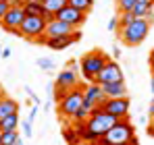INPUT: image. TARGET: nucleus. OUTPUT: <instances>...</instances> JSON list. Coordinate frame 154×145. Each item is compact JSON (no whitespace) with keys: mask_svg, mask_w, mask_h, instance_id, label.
Returning <instances> with one entry per match:
<instances>
[{"mask_svg":"<svg viewBox=\"0 0 154 145\" xmlns=\"http://www.w3.org/2000/svg\"><path fill=\"white\" fill-rule=\"evenodd\" d=\"M0 97H2V96H0Z\"/></svg>","mask_w":154,"mask_h":145,"instance_id":"obj_46","label":"nucleus"},{"mask_svg":"<svg viewBox=\"0 0 154 145\" xmlns=\"http://www.w3.org/2000/svg\"><path fill=\"white\" fill-rule=\"evenodd\" d=\"M115 2H117V8H119V13H131L137 0H115Z\"/></svg>","mask_w":154,"mask_h":145,"instance_id":"obj_23","label":"nucleus"},{"mask_svg":"<svg viewBox=\"0 0 154 145\" xmlns=\"http://www.w3.org/2000/svg\"><path fill=\"white\" fill-rule=\"evenodd\" d=\"M154 8V0H137L135 6H133V17L135 19H146V15Z\"/></svg>","mask_w":154,"mask_h":145,"instance_id":"obj_16","label":"nucleus"},{"mask_svg":"<svg viewBox=\"0 0 154 145\" xmlns=\"http://www.w3.org/2000/svg\"><path fill=\"white\" fill-rule=\"evenodd\" d=\"M0 60H2V50H0Z\"/></svg>","mask_w":154,"mask_h":145,"instance_id":"obj_43","label":"nucleus"},{"mask_svg":"<svg viewBox=\"0 0 154 145\" xmlns=\"http://www.w3.org/2000/svg\"><path fill=\"white\" fill-rule=\"evenodd\" d=\"M102 91H104V96L108 97V99H115V97H129V91H127L125 81L106 83V85H102Z\"/></svg>","mask_w":154,"mask_h":145,"instance_id":"obj_13","label":"nucleus"},{"mask_svg":"<svg viewBox=\"0 0 154 145\" xmlns=\"http://www.w3.org/2000/svg\"><path fill=\"white\" fill-rule=\"evenodd\" d=\"M0 141H2V131H0Z\"/></svg>","mask_w":154,"mask_h":145,"instance_id":"obj_44","label":"nucleus"},{"mask_svg":"<svg viewBox=\"0 0 154 145\" xmlns=\"http://www.w3.org/2000/svg\"><path fill=\"white\" fill-rule=\"evenodd\" d=\"M23 10H25L27 17H44L48 10H46V6L44 4H40V2H23Z\"/></svg>","mask_w":154,"mask_h":145,"instance_id":"obj_17","label":"nucleus"},{"mask_svg":"<svg viewBox=\"0 0 154 145\" xmlns=\"http://www.w3.org/2000/svg\"><path fill=\"white\" fill-rule=\"evenodd\" d=\"M96 145H137L135 126H133L127 118H121L104 137L98 139Z\"/></svg>","mask_w":154,"mask_h":145,"instance_id":"obj_1","label":"nucleus"},{"mask_svg":"<svg viewBox=\"0 0 154 145\" xmlns=\"http://www.w3.org/2000/svg\"><path fill=\"white\" fill-rule=\"evenodd\" d=\"M63 139L67 141V145H79L81 143V137L77 135L75 126H65L63 129Z\"/></svg>","mask_w":154,"mask_h":145,"instance_id":"obj_19","label":"nucleus"},{"mask_svg":"<svg viewBox=\"0 0 154 145\" xmlns=\"http://www.w3.org/2000/svg\"><path fill=\"white\" fill-rule=\"evenodd\" d=\"M81 37V31L77 29L73 35H69V37H52V40H46V46L52 50H65V48H69L73 42H77Z\"/></svg>","mask_w":154,"mask_h":145,"instance_id":"obj_14","label":"nucleus"},{"mask_svg":"<svg viewBox=\"0 0 154 145\" xmlns=\"http://www.w3.org/2000/svg\"><path fill=\"white\" fill-rule=\"evenodd\" d=\"M146 131H148V135H150V137H154V118L148 122V129H146Z\"/></svg>","mask_w":154,"mask_h":145,"instance_id":"obj_34","label":"nucleus"},{"mask_svg":"<svg viewBox=\"0 0 154 145\" xmlns=\"http://www.w3.org/2000/svg\"><path fill=\"white\" fill-rule=\"evenodd\" d=\"M119 122V118H115V116H110L108 112H104L102 108L98 106L96 110H92L90 112V118L85 120V129L90 131V133H94L98 139L100 137H104L115 124Z\"/></svg>","mask_w":154,"mask_h":145,"instance_id":"obj_4","label":"nucleus"},{"mask_svg":"<svg viewBox=\"0 0 154 145\" xmlns=\"http://www.w3.org/2000/svg\"><path fill=\"white\" fill-rule=\"evenodd\" d=\"M11 54H13V50H11V48H4V50H2V58H11Z\"/></svg>","mask_w":154,"mask_h":145,"instance_id":"obj_35","label":"nucleus"},{"mask_svg":"<svg viewBox=\"0 0 154 145\" xmlns=\"http://www.w3.org/2000/svg\"><path fill=\"white\" fill-rule=\"evenodd\" d=\"M104 99H106V96H104L102 91V85H98V83H88L85 87H83V108L85 110H96L100 104H102Z\"/></svg>","mask_w":154,"mask_h":145,"instance_id":"obj_8","label":"nucleus"},{"mask_svg":"<svg viewBox=\"0 0 154 145\" xmlns=\"http://www.w3.org/2000/svg\"><path fill=\"white\" fill-rule=\"evenodd\" d=\"M108 60H110V58L104 54L102 50H92V52L83 54L81 60H79V67H81V75L85 77V81L94 83V79H96L98 72L106 67Z\"/></svg>","mask_w":154,"mask_h":145,"instance_id":"obj_2","label":"nucleus"},{"mask_svg":"<svg viewBox=\"0 0 154 145\" xmlns=\"http://www.w3.org/2000/svg\"><path fill=\"white\" fill-rule=\"evenodd\" d=\"M100 108H102L104 112H108L110 116H115V118H127L129 114V108H131V99L129 97H115V99H104L102 104H100Z\"/></svg>","mask_w":154,"mask_h":145,"instance_id":"obj_7","label":"nucleus"},{"mask_svg":"<svg viewBox=\"0 0 154 145\" xmlns=\"http://www.w3.org/2000/svg\"><path fill=\"white\" fill-rule=\"evenodd\" d=\"M21 126H23V135L25 137H31V120H25Z\"/></svg>","mask_w":154,"mask_h":145,"instance_id":"obj_30","label":"nucleus"},{"mask_svg":"<svg viewBox=\"0 0 154 145\" xmlns=\"http://www.w3.org/2000/svg\"><path fill=\"white\" fill-rule=\"evenodd\" d=\"M8 8H11V4H8L6 0H0V21L4 19V15L8 13Z\"/></svg>","mask_w":154,"mask_h":145,"instance_id":"obj_28","label":"nucleus"},{"mask_svg":"<svg viewBox=\"0 0 154 145\" xmlns=\"http://www.w3.org/2000/svg\"><path fill=\"white\" fill-rule=\"evenodd\" d=\"M67 4H69V0H46V4H44V6H46V10H48V13L56 15V13H58V10H63Z\"/></svg>","mask_w":154,"mask_h":145,"instance_id":"obj_21","label":"nucleus"},{"mask_svg":"<svg viewBox=\"0 0 154 145\" xmlns=\"http://www.w3.org/2000/svg\"><path fill=\"white\" fill-rule=\"evenodd\" d=\"M25 91H27V96H29V97H31V99H33V104H38V106H40V97L35 96V93H33V91H31L29 87H25Z\"/></svg>","mask_w":154,"mask_h":145,"instance_id":"obj_32","label":"nucleus"},{"mask_svg":"<svg viewBox=\"0 0 154 145\" xmlns=\"http://www.w3.org/2000/svg\"><path fill=\"white\" fill-rule=\"evenodd\" d=\"M148 67H150V72L154 75V48H152V52L148 54Z\"/></svg>","mask_w":154,"mask_h":145,"instance_id":"obj_31","label":"nucleus"},{"mask_svg":"<svg viewBox=\"0 0 154 145\" xmlns=\"http://www.w3.org/2000/svg\"><path fill=\"white\" fill-rule=\"evenodd\" d=\"M148 114H150V116L154 118V99L150 102V108H148Z\"/></svg>","mask_w":154,"mask_h":145,"instance_id":"obj_37","label":"nucleus"},{"mask_svg":"<svg viewBox=\"0 0 154 145\" xmlns=\"http://www.w3.org/2000/svg\"><path fill=\"white\" fill-rule=\"evenodd\" d=\"M21 2H31V0H21Z\"/></svg>","mask_w":154,"mask_h":145,"instance_id":"obj_45","label":"nucleus"},{"mask_svg":"<svg viewBox=\"0 0 154 145\" xmlns=\"http://www.w3.org/2000/svg\"><path fill=\"white\" fill-rule=\"evenodd\" d=\"M38 67H40V69H42V71H54V69H56V62H54V60H52V58H46V56H44V58H38Z\"/></svg>","mask_w":154,"mask_h":145,"instance_id":"obj_24","label":"nucleus"},{"mask_svg":"<svg viewBox=\"0 0 154 145\" xmlns=\"http://www.w3.org/2000/svg\"><path fill=\"white\" fill-rule=\"evenodd\" d=\"M19 139H21V135H19L17 131H6V133H2V141H0V145H15Z\"/></svg>","mask_w":154,"mask_h":145,"instance_id":"obj_22","label":"nucleus"},{"mask_svg":"<svg viewBox=\"0 0 154 145\" xmlns=\"http://www.w3.org/2000/svg\"><path fill=\"white\" fill-rule=\"evenodd\" d=\"M6 2H8V4H11V6H15V4H23V2H21V0H6Z\"/></svg>","mask_w":154,"mask_h":145,"instance_id":"obj_38","label":"nucleus"},{"mask_svg":"<svg viewBox=\"0 0 154 145\" xmlns=\"http://www.w3.org/2000/svg\"><path fill=\"white\" fill-rule=\"evenodd\" d=\"M112 56H115V60H117V58L121 56V50H117V48H115V52H112Z\"/></svg>","mask_w":154,"mask_h":145,"instance_id":"obj_39","label":"nucleus"},{"mask_svg":"<svg viewBox=\"0 0 154 145\" xmlns=\"http://www.w3.org/2000/svg\"><path fill=\"white\" fill-rule=\"evenodd\" d=\"M25 10H23V4H15V6H11L8 8V13L4 15V19L0 21V27L6 31V33H13V35H19L21 37V33H19V29H21V25L25 21Z\"/></svg>","mask_w":154,"mask_h":145,"instance_id":"obj_6","label":"nucleus"},{"mask_svg":"<svg viewBox=\"0 0 154 145\" xmlns=\"http://www.w3.org/2000/svg\"><path fill=\"white\" fill-rule=\"evenodd\" d=\"M117 81H125V79H123V71H121V67H119L117 60H108L106 67H104L102 71L98 72V77L94 79V83H98V85L117 83Z\"/></svg>","mask_w":154,"mask_h":145,"instance_id":"obj_9","label":"nucleus"},{"mask_svg":"<svg viewBox=\"0 0 154 145\" xmlns=\"http://www.w3.org/2000/svg\"><path fill=\"white\" fill-rule=\"evenodd\" d=\"M15 145H25V141H23V139H19V141H17Z\"/></svg>","mask_w":154,"mask_h":145,"instance_id":"obj_40","label":"nucleus"},{"mask_svg":"<svg viewBox=\"0 0 154 145\" xmlns=\"http://www.w3.org/2000/svg\"><path fill=\"white\" fill-rule=\"evenodd\" d=\"M69 6H73L79 13L88 15V13H92V8H94V0H69Z\"/></svg>","mask_w":154,"mask_h":145,"instance_id":"obj_20","label":"nucleus"},{"mask_svg":"<svg viewBox=\"0 0 154 145\" xmlns=\"http://www.w3.org/2000/svg\"><path fill=\"white\" fill-rule=\"evenodd\" d=\"M75 31H77L75 27L67 25L65 21L54 19V21L48 23V27H46V37H48V40H52V37H69V35H73Z\"/></svg>","mask_w":154,"mask_h":145,"instance_id":"obj_11","label":"nucleus"},{"mask_svg":"<svg viewBox=\"0 0 154 145\" xmlns=\"http://www.w3.org/2000/svg\"><path fill=\"white\" fill-rule=\"evenodd\" d=\"M135 21V17H133V13H119V29H123V27H127Z\"/></svg>","mask_w":154,"mask_h":145,"instance_id":"obj_25","label":"nucleus"},{"mask_svg":"<svg viewBox=\"0 0 154 145\" xmlns=\"http://www.w3.org/2000/svg\"><path fill=\"white\" fill-rule=\"evenodd\" d=\"M85 17H88V15L79 13L77 8L69 6V4H67L63 10H58V13L54 15V19H58V21H65L67 25H71V27H75V29H79L81 25L85 23Z\"/></svg>","mask_w":154,"mask_h":145,"instance_id":"obj_10","label":"nucleus"},{"mask_svg":"<svg viewBox=\"0 0 154 145\" xmlns=\"http://www.w3.org/2000/svg\"><path fill=\"white\" fill-rule=\"evenodd\" d=\"M150 27H152V23H150L148 19H135L131 25L119 29L117 33H119V40H121L125 46H140V44L146 40Z\"/></svg>","mask_w":154,"mask_h":145,"instance_id":"obj_3","label":"nucleus"},{"mask_svg":"<svg viewBox=\"0 0 154 145\" xmlns=\"http://www.w3.org/2000/svg\"><path fill=\"white\" fill-rule=\"evenodd\" d=\"M79 145H92V143H85V141H81V143H79Z\"/></svg>","mask_w":154,"mask_h":145,"instance_id":"obj_42","label":"nucleus"},{"mask_svg":"<svg viewBox=\"0 0 154 145\" xmlns=\"http://www.w3.org/2000/svg\"><path fill=\"white\" fill-rule=\"evenodd\" d=\"M35 114H38V104H33V108H31V112H29V118H27V120H33V118H35Z\"/></svg>","mask_w":154,"mask_h":145,"instance_id":"obj_33","label":"nucleus"},{"mask_svg":"<svg viewBox=\"0 0 154 145\" xmlns=\"http://www.w3.org/2000/svg\"><path fill=\"white\" fill-rule=\"evenodd\" d=\"M69 89H63V87H54V102H60L63 97L67 96Z\"/></svg>","mask_w":154,"mask_h":145,"instance_id":"obj_27","label":"nucleus"},{"mask_svg":"<svg viewBox=\"0 0 154 145\" xmlns=\"http://www.w3.org/2000/svg\"><path fill=\"white\" fill-rule=\"evenodd\" d=\"M77 83H79V77L77 71L73 69H65L56 75V81H54V87H63V89H75Z\"/></svg>","mask_w":154,"mask_h":145,"instance_id":"obj_12","label":"nucleus"},{"mask_svg":"<svg viewBox=\"0 0 154 145\" xmlns=\"http://www.w3.org/2000/svg\"><path fill=\"white\" fill-rule=\"evenodd\" d=\"M11 114H19V102L8 96H2L0 97V118L11 116Z\"/></svg>","mask_w":154,"mask_h":145,"instance_id":"obj_15","label":"nucleus"},{"mask_svg":"<svg viewBox=\"0 0 154 145\" xmlns=\"http://www.w3.org/2000/svg\"><path fill=\"white\" fill-rule=\"evenodd\" d=\"M81 104H83V87L69 89L67 96L58 102V114L67 116V118H73V114L81 108Z\"/></svg>","mask_w":154,"mask_h":145,"instance_id":"obj_5","label":"nucleus"},{"mask_svg":"<svg viewBox=\"0 0 154 145\" xmlns=\"http://www.w3.org/2000/svg\"><path fill=\"white\" fill-rule=\"evenodd\" d=\"M146 19H148L150 23H154V8H152V10H150V13H148V15H146Z\"/></svg>","mask_w":154,"mask_h":145,"instance_id":"obj_36","label":"nucleus"},{"mask_svg":"<svg viewBox=\"0 0 154 145\" xmlns=\"http://www.w3.org/2000/svg\"><path fill=\"white\" fill-rule=\"evenodd\" d=\"M150 89H152V93H154V75H152V85H150Z\"/></svg>","mask_w":154,"mask_h":145,"instance_id":"obj_41","label":"nucleus"},{"mask_svg":"<svg viewBox=\"0 0 154 145\" xmlns=\"http://www.w3.org/2000/svg\"><path fill=\"white\" fill-rule=\"evenodd\" d=\"M19 114H11V116H4L0 118V131L6 133V131H17L19 129Z\"/></svg>","mask_w":154,"mask_h":145,"instance_id":"obj_18","label":"nucleus"},{"mask_svg":"<svg viewBox=\"0 0 154 145\" xmlns=\"http://www.w3.org/2000/svg\"><path fill=\"white\" fill-rule=\"evenodd\" d=\"M108 31H119V17H112L108 21Z\"/></svg>","mask_w":154,"mask_h":145,"instance_id":"obj_29","label":"nucleus"},{"mask_svg":"<svg viewBox=\"0 0 154 145\" xmlns=\"http://www.w3.org/2000/svg\"><path fill=\"white\" fill-rule=\"evenodd\" d=\"M88 118H90V110H85L83 106L77 110L75 114H73V122H85Z\"/></svg>","mask_w":154,"mask_h":145,"instance_id":"obj_26","label":"nucleus"}]
</instances>
